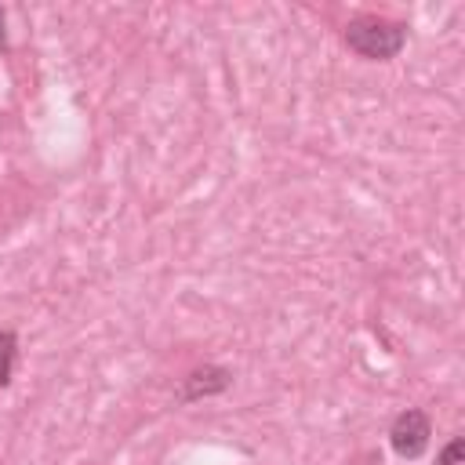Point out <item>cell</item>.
I'll list each match as a JSON object with an SVG mask.
<instances>
[{"label": "cell", "instance_id": "cell-6", "mask_svg": "<svg viewBox=\"0 0 465 465\" xmlns=\"http://www.w3.org/2000/svg\"><path fill=\"white\" fill-rule=\"evenodd\" d=\"M0 47H7V33H4V11H0Z\"/></svg>", "mask_w": 465, "mask_h": 465}, {"label": "cell", "instance_id": "cell-1", "mask_svg": "<svg viewBox=\"0 0 465 465\" xmlns=\"http://www.w3.org/2000/svg\"><path fill=\"white\" fill-rule=\"evenodd\" d=\"M345 44L360 58L381 62V58H392V54L403 51L407 29L400 22H389V18H378V15H360V18H352L345 25Z\"/></svg>", "mask_w": 465, "mask_h": 465}, {"label": "cell", "instance_id": "cell-2", "mask_svg": "<svg viewBox=\"0 0 465 465\" xmlns=\"http://www.w3.org/2000/svg\"><path fill=\"white\" fill-rule=\"evenodd\" d=\"M429 436H432V429H429L425 411H403L389 429V443L400 458H418L429 447Z\"/></svg>", "mask_w": 465, "mask_h": 465}, {"label": "cell", "instance_id": "cell-5", "mask_svg": "<svg viewBox=\"0 0 465 465\" xmlns=\"http://www.w3.org/2000/svg\"><path fill=\"white\" fill-rule=\"evenodd\" d=\"M461 458V440H450V447L440 454V465H454Z\"/></svg>", "mask_w": 465, "mask_h": 465}, {"label": "cell", "instance_id": "cell-4", "mask_svg": "<svg viewBox=\"0 0 465 465\" xmlns=\"http://www.w3.org/2000/svg\"><path fill=\"white\" fill-rule=\"evenodd\" d=\"M15 352H18V338H15L11 331H0V385H7V381H11Z\"/></svg>", "mask_w": 465, "mask_h": 465}, {"label": "cell", "instance_id": "cell-3", "mask_svg": "<svg viewBox=\"0 0 465 465\" xmlns=\"http://www.w3.org/2000/svg\"><path fill=\"white\" fill-rule=\"evenodd\" d=\"M225 385H229V371H222V367H203V371H193V374L185 378L182 400H200V396L222 392Z\"/></svg>", "mask_w": 465, "mask_h": 465}]
</instances>
